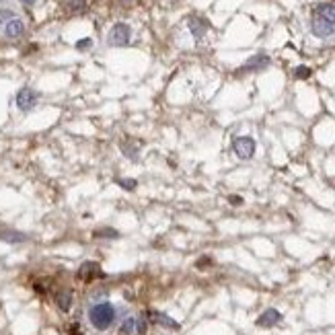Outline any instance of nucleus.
<instances>
[{"instance_id": "obj_16", "label": "nucleus", "mask_w": 335, "mask_h": 335, "mask_svg": "<svg viewBox=\"0 0 335 335\" xmlns=\"http://www.w3.org/2000/svg\"><path fill=\"white\" fill-rule=\"evenodd\" d=\"M134 331H136V317H127V319H124L122 327H120V333H122V335H132Z\"/></svg>"}, {"instance_id": "obj_14", "label": "nucleus", "mask_w": 335, "mask_h": 335, "mask_svg": "<svg viewBox=\"0 0 335 335\" xmlns=\"http://www.w3.org/2000/svg\"><path fill=\"white\" fill-rule=\"evenodd\" d=\"M189 29H191V33L195 35V37H198V39H202V35L206 33V29H208V27H206V23L204 21H200V19H189Z\"/></svg>"}, {"instance_id": "obj_18", "label": "nucleus", "mask_w": 335, "mask_h": 335, "mask_svg": "<svg viewBox=\"0 0 335 335\" xmlns=\"http://www.w3.org/2000/svg\"><path fill=\"white\" fill-rule=\"evenodd\" d=\"M311 74H313V70H311L309 66H296V68H294V76L300 78V81H304V78H309Z\"/></svg>"}, {"instance_id": "obj_17", "label": "nucleus", "mask_w": 335, "mask_h": 335, "mask_svg": "<svg viewBox=\"0 0 335 335\" xmlns=\"http://www.w3.org/2000/svg\"><path fill=\"white\" fill-rule=\"evenodd\" d=\"M117 185H120L122 189H126V191H136L138 181L136 179H117Z\"/></svg>"}, {"instance_id": "obj_23", "label": "nucleus", "mask_w": 335, "mask_h": 335, "mask_svg": "<svg viewBox=\"0 0 335 335\" xmlns=\"http://www.w3.org/2000/svg\"><path fill=\"white\" fill-rule=\"evenodd\" d=\"M21 2H23V4H33L35 0H21Z\"/></svg>"}, {"instance_id": "obj_4", "label": "nucleus", "mask_w": 335, "mask_h": 335, "mask_svg": "<svg viewBox=\"0 0 335 335\" xmlns=\"http://www.w3.org/2000/svg\"><path fill=\"white\" fill-rule=\"evenodd\" d=\"M37 93L33 91V88H21V91L17 93V107L21 111H29V109H33L35 103H37Z\"/></svg>"}, {"instance_id": "obj_3", "label": "nucleus", "mask_w": 335, "mask_h": 335, "mask_svg": "<svg viewBox=\"0 0 335 335\" xmlns=\"http://www.w3.org/2000/svg\"><path fill=\"white\" fill-rule=\"evenodd\" d=\"M130 37H132V29H130V25H126V23H115V25L111 27L107 42H109L111 45H126V43H130Z\"/></svg>"}, {"instance_id": "obj_15", "label": "nucleus", "mask_w": 335, "mask_h": 335, "mask_svg": "<svg viewBox=\"0 0 335 335\" xmlns=\"http://www.w3.org/2000/svg\"><path fill=\"white\" fill-rule=\"evenodd\" d=\"M93 236L95 239H117V236H120V232H117L115 229H99V230H95L93 232Z\"/></svg>"}, {"instance_id": "obj_8", "label": "nucleus", "mask_w": 335, "mask_h": 335, "mask_svg": "<svg viewBox=\"0 0 335 335\" xmlns=\"http://www.w3.org/2000/svg\"><path fill=\"white\" fill-rule=\"evenodd\" d=\"M270 64V58L265 54H257L247 60V64H245L243 68H239V72H253V70H261V68H265Z\"/></svg>"}, {"instance_id": "obj_25", "label": "nucleus", "mask_w": 335, "mask_h": 335, "mask_svg": "<svg viewBox=\"0 0 335 335\" xmlns=\"http://www.w3.org/2000/svg\"><path fill=\"white\" fill-rule=\"evenodd\" d=\"M0 2H2V0H0Z\"/></svg>"}, {"instance_id": "obj_20", "label": "nucleus", "mask_w": 335, "mask_h": 335, "mask_svg": "<svg viewBox=\"0 0 335 335\" xmlns=\"http://www.w3.org/2000/svg\"><path fill=\"white\" fill-rule=\"evenodd\" d=\"M210 263H212V259H210V257H206V255H204L202 259H198V263H195V265H198V268L202 270V268H206V265H210Z\"/></svg>"}, {"instance_id": "obj_11", "label": "nucleus", "mask_w": 335, "mask_h": 335, "mask_svg": "<svg viewBox=\"0 0 335 335\" xmlns=\"http://www.w3.org/2000/svg\"><path fill=\"white\" fill-rule=\"evenodd\" d=\"M23 29H25V25H23L21 19H11V21L4 25V35L11 37V39H15V37H19V35L23 33Z\"/></svg>"}, {"instance_id": "obj_5", "label": "nucleus", "mask_w": 335, "mask_h": 335, "mask_svg": "<svg viewBox=\"0 0 335 335\" xmlns=\"http://www.w3.org/2000/svg\"><path fill=\"white\" fill-rule=\"evenodd\" d=\"M146 319H148L150 323H156V325H161V327H167V329H181V325L177 323L175 319H171L169 314H165L161 311H148L146 313Z\"/></svg>"}, {"instance_id": "obj_10", "label": "nucleus", "mask_w": 335, "mask_h": 335, "mask_svg": "<svg viewBox=\"0 0 335 335\" xmlns=\"http://www.w3.org/2000/svg\"><path fill=\"white\" fill-rule=\"evenodd\" d=\"M313 33L317 35V37H329L333 33V25L327 23V21H323V19H319V17H314V21H313Z\"/></svg>"}, {"instance_id": "obj_12", "label": "nucleus", "mask_w": 335, "mask_h": 335, "mask_svg": "<svg viewBox=\"0 0 335 335\" xmlns=\"http://www.w3.org/2000/svg\"><path fill=\"white\" fill-rule=\"evenodd\" d=\"M56 304L62 313H68L72 307V292L70 290H60L56 294Z\"/></svg>"}, {"instance_id": "obj_6", "label": "nucleus", "mask_w": 335, "mask_h": 335, "mask_svg": "<svg viewBox=\"0 0 335 335\" xmlns=\"http://www.w3.org/2000/svg\"><path fill=\"white\" fill-rule=\"evenodd\" d=\"M78 278H81L83 282H93L95 278H101L103 272L99 268V263H95V261H84L81 265V270H78Z\"/></svg>"}, {"instance_id": "obj_21", "label": "nucleus", "mask_w": 335, "mask_h": 335, "mask_svg": "<svg viewBox=\"0 0 335 335\" xmlns=\"http://www.w3.org/2000/svg\"><path fill=\"white\" fill-rule=\"evenodd\" d=\"M72 8H78V11L84 8V0H72Z\"/></svg>"}, {"instance_id": "obj_7", "label": "nucleus", "mask_w": 335, "mask_h": 335, "mask_svg": "<svg viewBox=\"0 0 335 335\" xmlns=\"http://www.w3.org/2000/svg\"><path fill=\"white\" fill-rule=\"evenodd\" d=\"M280 321H282V313L275 309H268L257 317V327H273Z\"/></svg>"}, {"instance_id": "obj_13", "label": "nucleus", "mask_w": 335, "mask_h": 335, "mask_svg": "<svg viewBox=\"0 0 335 335\" xmlns=\"http://www.w3.org/2000/svg\"><path fill=\"white\" fill-rule=\"evenodd\" d=\"M317 17L323 19V21H327L331 25H335V4H319L317 6Z\"/></svg>"}, {"instance_id": "obj_19", "label": "nucleus", "mask_w": 335, "mask_h": 335, "mask_svg": "<svg viewBox=\"0 0 335 335\" xmlns=\"http://www.w3.org/2000/svg\"><path fill=\"white\" fill-rule=\"evenodd\" d=\"M91 45H93V39L84 37V39H81V42L76 43V50H86V47H91Z\"/></svg>"}, {"instance_id": "obj_2", "label": "nucleus", "mask_w": 335, "mask_h": 335, "mask_svg": "<svg viewBox=\"0 0 335 335\" xmlns=\"http://www.w3.org/2000/svg\"><path fill=\"white\" fill-rule=\"evenodd\" d=\"M232 150H234V154L239 156V159L247 161V159H251V156L255 154V140H253L251 136H239V138H234Z\"/></svg>"}, {"instance_id": "obj_9", "label": "nucleus", "mask_w": 335, "mask_h": 335, "mask_svg": "<svg viewBox=\"0 0 335 335\" xmlns=\"http://www.w3.org/2000/svg\"><path fill=\"white\" fill-rule=\"evenodd\" d=\"M0 241L8 243V245L25 243L27 241V234L21 232V230H15V229H0Z\"/></svg>"}, {"instance_id": "obj_22", "label": "nucleus", "mask_w": 335, "mask_h": 335, "mask_svg": "<svg viewBox=\"0 0 335 335\" xmlns=\"http://www.w3.org/2000/svg\"><path fill=\"white\" fill-rule=\"evenodd\" d=\"M229 202H230V204H234V206H236V204H243V200L239 198V195H230Z\"/></svg>"}, {"instance_id": "obj_1", "label": "nucleus", "mask_w": 335, "mask_h": 335, "mask_svg": "<svg viewBox=\"0 0 335 335\" xmlns=\"http://www.w3.org/2000/svg\"><path fill=\"white\" fill-rule=\"evenodd\" d=\"M115 321H117V309L109 300L95 302L93 307L88 309V323H91L97 331L111 329L115 325Z\"/></svg>"}, {"instance_id": "obj_24", "label": "nucleus", "mask_w": 335, "mask_h": 335, "mask_svg": "<svg viewBox=\"0 0 335 335\" xmlns=\"http://www.w3.org/2000/svg\"><path fill=\"white\" fill-rule=\"evenodd\" d=\"M0 23H2V17H0Z\"/></svg>"}]
</instances>
